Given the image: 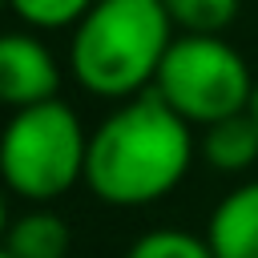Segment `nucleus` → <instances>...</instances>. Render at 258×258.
<instances>
[{
    "label": "nucleus",
    "instance_id": "obj_1",
    "mask_svg": "<svg viewBox=\"0 0 258 258\" xmlns=\"http://www.w3.org/2000/svg\"><path fill=\"white\" fill-rule=\"evenodd\" d=\"M194 161V125H185L153 89L121 101L93 133L85 189L105 206H153L169 198Z\"/></svg>",
    "mask_w": 258,
    "mask_h": 258
},
{
    "label": "nucleus",
    "instance_id": "obj_2",
    "mask_svg": "<svg viewBox=\"0 0 258 258\" xmlns=\"http://www.w3.org/2000/svg\"><path fill=\"white\" fill-rule=\"evenodd\" d=\"M173 40L161 0H97L73 28L69 73L101 101H133L153 89Z\"/></svg>",
    "mask_w": 258,
    "mask_h": 258
},
{
    "label": "nucleus",
    "instance_id": "obj_3",
    "mask_svg": "<svg viewBox=\"0 0 258 258\" xmlns=\"http://www.w3.org/2000/svg\"><path fill=\"white\" fill-rule=\"evenodd\" d=\"M89 133L73 105L44 101L32 109H16L0 137V169L4 185L28 202L48 206L64 198L73 185H85Z\"/></svg>",
    "mask_w": 258,
    "mask_h": 258
},
{
    "label": "nucleus",
    "instance_id": "obj_4",
    "mask_svg": "<svg viewBox=\"0 0 258 258\" xmlns=\"http://www.w3.org/2000/svg\"><path fill=\"white\" fill-rule=\"evenodd\" d=\"M258 77L226 36H177L161 60L153 93L194 129L250 113Z\"/></svg>",
    "mask_w": 258,
    "mask_h": 258
},
{
    "label": "nucleus",
    "instance_id": "obj_5",
    "mask_svg": "<svg viewBox=\"0 0 258 258\" xmlns=\"http://www.w3.org/2000/svg\"><path fill=\"white\" fill-rule=\"evenodd\" d=\"M56 89H60V64L52 48L28 28L8 32L0 40V101L16 113L56 101Z\"/></svg>",
    "mask_w": 258,
    "mask_h": 258
},
{
    "label": "nucleus",
    "instance_id": "obj_6",
    "mask_svg": "<svg viewBox=\"0 0 258 258\" xmlns=\"http://www.w3.org/2000/svg\"><path fill=\"white\" fill-rule=\"evenodd\" d=\"M206 238L214 258H258V181L234 185L210 214Z\"/></svg>",
    "mask_w": 258,
    "mask_h": 258
},
{
    "label": "nucleus",
    "instance_id": "obj_7",
    "mask_svg": "<svg viewBox=\"0 0 258 258\" xmlns=\"http://www.w3.org/2000/svg\"><path fill=\"white\" fill-rule=\"evenodd\" d=\"M198 149H202L210 169H218V173H246L258 161V121L250 113L226 117V121L202 129Z\"/></svg>",
    "mask_w": 258,
    "mask_h": 258
},
{
    "label": "nucleus",
    "instance_id": "obj_8",
    "mask_svg": "<svg viewBox=\"0 0 258 258\" xmlns=\"http://www.w3.org/2000/svg\"><path fill=\"white\" fill-rule=\"evenodd\" d=\"M73 234L69 222L52 210H24L8 234H4V254L0 258H69Z\"/></svg>",
    "mask_w": 258,
    "mask_h": 258
},
{
    "label": "nucleus",
    "instance_id": "obj_9",
    "mask_svg": "<svg viewBox=\"0 0 258 258\" xmlns=\"http://www.w3.org/2000/svg\"><path fill=\"white\" fill-rule=\"evenodd\" d=\"M161 8L177 36H222L238 20L242 0H161Z\"/></svg>",
    "mask_w": 258,
    "mask_h": 258
},
{
    "label": "nucleus",
    "instance_id": "obj_10",
    "mask_svg": "<svg viewBox=\"0 0 258 258\" xmlns=\"http://www.w3.org/2000/svg\"><path fill=\"white\" fill-rule=\"evenodd\" d=\"M125 258H214V246L206 234H189L181 226H157L145 230L137 242H129Z\"/></svg>",
    "mask_w": 258,
    "mask_h": 258
},
{
    "label": "nucleus",
    "instance_id": "obj_11",
    "mask_svg": "<svg viewBox=\"0 0 258 258\" xmlns=\"http://www.w3.org/2000/svg\"><path fill=\"white\" fill-rule=\"evenodd\" d=\"M97 0H8L12 16L28 32H56V28H77L85 12Z\"/></svg>",
    "mask_w": 258,
    "mask_h": 258
},
{
    "label": "nucleus",
    "instance_id": "obj_12",
    "mask_svg": "<svg viewBox=\"0 0 258 258\" xmlns=\"http://www.w3.org/2000/svg\"><path fill=\"white\" fill-rule=\"evenodd\" d=\"M250 117L258 121V85H254V101H250Z\"/></svg>",
    "mask_w": 258,
    "mask_h": 258
}]
</instances>
